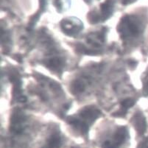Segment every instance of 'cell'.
I'll return each instance as SVG.
<instances>
[{"label":"cell","mask_w":148,"mask_h":148,"mask_svg":"<svg viewBox=\"0 0 148 148\" xmlns=\"http://www.w3.org/2000/svg\"><path fill=\"white\" fill-rule=\"evenodd\" d=\"M61 145V138L59 134H55L48 140L47 144L43 148H60Z\"/></svg>","instance_id":"9"},{"label":"cell","mask_w":148,"mask_h":148,"mask_svg":"<svg viewBox=\"0 0 148 148\" xmlns=\"http://www.w3.org/2000/svg\"><path fill=\"white\" fill-rule=\"evenodd\" d=\"M26 121L25 115L20 111L13 113L10 122V132L15 134H21L25 129V124Z\"/></svg>","instance_id":"4"},{"label":"cell","mask_w":148,"mask_h":148,"mask_svg":"<svg viewBox=\"0 0 148 148\" xmlns=\"http://www.w3.org/2000/svg\"><path fill=\"white\" fill-rule=\"evenodd\" d=\"M61 28L67 35L75 36L83 29V25L81 21L77 18H66L62 21Z\"/></svg>","instance_id":"3"},{"label":"cell","mask_w":148,"mask_h":148,"mask_svg":"<svg viewBox=\"0 0 148 148\" xmlns=\"http://www.w3.org/2000/svg\"><path fill=\"white\" fill-rule=\"evenodd\" d=\"M134 126H135V127L136 128V130L138 131V133L140 135H142L146 131V120H145V116L142 114L138 113L134 116Z\"/></svg>","instance_id":"8"},{"label":"cell","mask_w":148,"mask_h":148,"mask_svg":"<svg viewBox=\"0 0 148 148\" xmlns=\"http://www.w3.org/2000/svg\"><path fill=\"white\" fill-rule=\"evenodd\" d=\"M85 1H86V2H90L91 1V0H85Z\"/></svg>","instance_id":"14"},{"label":"cell","mask_w":148,"mask_h":148,"mask_svg":"<svg viewBox=\"0 0 148 148\" xmlns=\"http://www.w3.org/2000/svg\"><path fill=\"white\" fill-rule=\"evenodd\" d=\"M142 23L136 16H125L121 20L118 26V31L122 38L134 37L142 31Z\"/></svg>","instance_id":"1"},{"label":"cell","mask_w":148,"mask_h":148,"mask_svg":"<svg viewBox=\"0 0 148 148\" xmlns=\"http://www.w3.org/2000/svg\"><path fill=\"white\" fill-rule=\"evenodd\" d=\"M138 148H148V138H147L145 142L142 143V145L138 147Z\"/></svg>","instance_id":"13"},{"label":"cell","mask_w":148,"mask_h":148,"mask_svg":"<svg viewBox=\"0 0 148 148\" xmlns=\"http://www.w3.org/2000/svg\"><path fill=\"white\" fill-rule=\"evenodd\" d=\"M86 88V82L84 80H77L72 84V91L75 93H81Z\"/></svg>","instance_id":"10"},{"label":"cell","mask_w":148,"mask_h":148,"mask_svg":"<svg viewBox=\"0 0 148 148\" xmlns=\"http://www.w3.org/2000/svg\"><path fill=\"white\" fill-rule=\"evenodd\" d=\"M100 114V111L95 108L86 107L80 111L79 116H80V119L84 121L85 122H86L87 124H91L99 117Z\"/></svg>","instance_id":"5"},{"label":"cell","mask_w":148,"mask_h":148,"mask_svg":"<svg viewBox=\"0 0 148 148\" xmlns=\"http://www.w3.org/2000/svg\"><path fill=\"white\" fill-rule=\"evenodd\" d=\"M134 103H135V101H134V99H124V100L122 101V103H121V105H122V108L127 111L129 108H131L132 106H134Z\"/></svg>","instance_id":"11"},{"label":"cell","mask_w":148,"mask_h":148,"mask_svg":"<svg viewBox=\"0 0 148 148\" xmlns=\"http://www.w3.org/2000/svg\"><path fill=\"white\" fill-rule=\"evenodd\" d=\"M127 137V130L126 127H120L116 132L114 141L107 140L102 145V148H119L123 145Z\"/></svg>","instance_id":"2"},{"label":"cell","mask_w":148,"mask_h":148,"mask_svg":"<svg viewBox=\"0 0 148 148\" xmlns=\"http://www.w3.org/2000/svg\"><path fill=\"white\" fill-rule=\"evenodd\" d=\"M68 122L82 134H87V133H88L89 125L82 120L81 119L75 117H69L68 119Z\"/></svg>","instance_id":"6"},{"label":"cell","mask_w":148,"mask_h":148,"mask_svg":"<svg viewBox=\"0 0 148 148\" xmlns=\"http://www.w3.org/2000/svg\"><path fill=\"white\" fill-rule=\"evenodd\" d=\"M144 92L148 95V74L144 80Z\"/></svg>","instance_id":"12"},{"label":"cell","mask_w":148,"mask_h":148,"mask_svg":"<svg viewBox=\"0 0 148 148\" xmlns=\"http://www.w3.org/2000/svg\"><path fill=\"white\" fill-rule=\"evenodd\" d=\"M44 63L48 68L54 70V71H56V72L61 71L63 66H64V61L58 57L49 58L47 60H45Z\"/></svg>","instance_id":"7"}]
</instances>
